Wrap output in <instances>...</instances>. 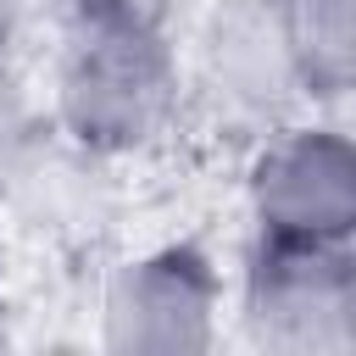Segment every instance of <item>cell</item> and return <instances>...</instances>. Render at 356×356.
<instances>
[{
    "label": "cell",
    "mask_w": 356,
    "mask_h": 356,
    "mask_svg": "<svg viewBox=\"0 0 356 356\" xmlns=\"http://www.w3.org/2000/svg\"><path fill=\"white\" fill-rule=\"evenodd\" d=\"M189 111L184 39L156 0H61L44 122L78 156L117 167L161 150Z\"/></svg>",
    "instance_id": "1"
},
{
    "label": "cell",
    "mask_w": 356,
    "mask_h": 356,
    "mask_svg": "<svg viewBox=\"0 0 356 356\" xmlns=\"http://www.w3.org/2000/svg\"><path fill=\"white\" fill-rule=\"evenodd\" d=\"M228 312L250 350L350 356L356 350V245L250 239Z\"/></svg>",
    "instance_id": "2"
},
{
    "label": "cell",
    "mask_w": 356,
    "mask_h": 356,
    "mask_svg": "<svg viewBox=\"0 0 356 356\" xmlns=\"http://www.w3.org/2000/svg\"><path fill=\"white\" fill-rule=\"evenodd\" d=\"M228 284L217 261L189 245H145L106 267L95 295V339L117 356H200L217 350Z\"/></svg>",
    "instance_id": "3"
},
{
    "label": "cell",
    "mask_w": 356,
    "mask_h": 356,
    "mask_svg": "<svg viewBox=\"0 0 356 356\" xmlns=\"http://www.w3.org/2000/svg\"><path fill=\"white\" fill-rule=\"evenodd\" d=\"M245 217L256 239L356 245V145L334 117H284L245 161Z\"/></svg>",
    "instance_id": "4"
},
{
    "label": "cell",
    "mask_w": 356,
    "mask_h": 356,
    "mask_svg": "<svg viewBox=\"0 0 356 356\" xmlns=\"http://www.w3.org/2000/svg\"><path fill=\"white\" fill-rule=\"evenodd\" d=\"M184 78L189 106L200 100L228 122H245L250 134H267L273 122L306 111L267 0H211L184 44Z\"/></svg>",
    "instance_id": "5"
},
{
    "label": "cell",
    "mask_w": 356,
    "mask_h": 356,
    "mask_svg": "<svg viewBox=\"0 0 356 356\" xmlns=\"http://www.w3.org/2000/svg\"><path fill=\"white\" fill-rule=\"evenodd\" d=\"M295 89L317 106H345L356 83V0H267Z\"/></svg>",
    "instance_id": "6"
},
{
    "label": "cell",
    "mask_w": 356,
    "mask_h": 356,
    "mask_svg": "<svg viewBox=\"0 0 356 356\" xmlns=\"http://www.w3.org/2000/svg\"><path fill=\"white\" fill-rule=\"evenodd\" d=\"M44 139H50L44 100H33V89L11 67V56H0V206L11 200L17 178L28 172V161L39 156Z\"/></svg>",
    "instance_id": "7"
},
{
    "label": "cell",
    "mask_w": 356,
    "mask_h": 356,
    "mask_svg": "<svg viewBox=\"0 0 356 356\" xmlns=\"http://www.w3.org/2000/svg\"><path fill=\"white\" fill-rule=\"evenodd\" d=\"M28 17H33V0H0V56H11V44L28 28Z\"/></svg>",
    "instance_id": "8"
}]
</instances>
